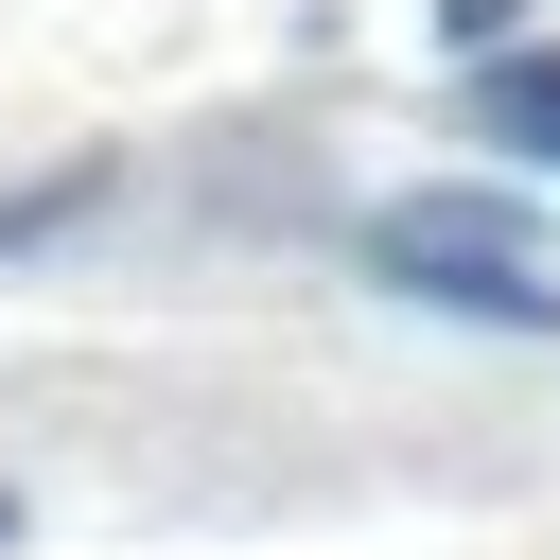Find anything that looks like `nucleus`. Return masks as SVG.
Segmentation results:
<instances>
[{
  "mask_svg": "<svg viewBox=\"0 0 560 560\" xmlns=\"http://www.w3.org/2000/svg\"><path fill=\"white\" fill-rule=\"evenodd\" d=\"M368 280L420 298V315H472V332H560V280L525 245H438V228H368Z\"/></svg>",
  "mask_w": 560,
  "mask_h": 560,
  "instance_id": "nucleus-1",
  "label": "nucleus"
},
{
  "mask_svg": "<svg viewBox=\"0 0 560 560\" xmlns=\"http://www.w3.org/2000/svg\"><path fill=\"white\" fill-rule=\"evenodd\" d=\"M472 122H490L508 158H542V175H560V52H525V35H508V52H472Z\"/></svg>",
  "mask_w": 560,
  "mask_h": 560,
  "instance_id": "nucleus-2",
  "label": "nucleus"
},
{
  "mask_svg": "<svg viewBox=\"0 0 560 560\" xmlns=\"http://www.w3.org/2000/svg\"><path fill=\"white\" fill-rule=\"evenodd\" d=\"M105 192H122V158H52L35 192H0V262H18V245H52V228H88Z\"/></svg>",
  "mask_w": 560,
  "mask_h": 560,
  "instance_id": "nucleus-3",
  "label": "nucleus"
},
{
  "mask_svg": "<svg viewBox=\"0 0 560 560\" xmlns=\"http://www.w3.org/2000/svg\"><path fill=\"white\" fill-rule=\"evenodd\" d=\"M525 18H542V0H438V35H455V52H508Z\"/></svg>",
  "mask_w": 560,
  "mask_h": 560,
  "instance_id": "nucleus-4",
  "label": "nucleus"
},
{
  "mask_svg": "<svg viewBox=\"0 0 560 560\" xmlns=\"http://www.w3.org/2000/svg\"><path fill=\"white\" fill-rule=\"evenodd\" d=\"M0 560H18V490H0Z\"/></svg>",
  "mask_w": 560,
  "mask_h": 560,
  "instance_id": "nucleus-5",
  "label": "nucleus"
}]
</instances>
